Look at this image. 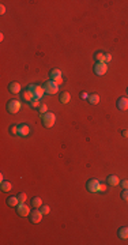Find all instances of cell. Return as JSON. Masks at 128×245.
Wrapping results in <instances>:
<instances>
[{
	"instance_id": "2",
	"label": "cell",
	"mask_w": 128,
	"mask_h": 245,
	"mask_svg": "<svg viewBox=\"0 0 128 245\" xmlns=\"http://www.w3.org/2000/svg\"><path fill=\"white\" fill-rule=\"evenodd\" d=\"M42 87L45 89V93L49 94V95H53V94L59 93V84H56L53 81H48L42 84Z\"/></svg>"
},
{
	"instance_id": "7",
	"label": "cell",
	"mask_w": 128,
	"mask_h": 245,
	"mask_svg": "<svg viewBox=\"0 0 128 245\" xmlns=\"http://www.w3.org/2000/svg\"><path fill=\"white\" fill-rule=\"evenodd\" d=\"M16 214L19 216H27L30 215V208L27 204L25 203H19L18 206H16Z\"/></svg>"
},
{
	"instance_id": "30",
	"label": "cell",
	"mask_w": 128,
	"mask_h": 245,
	"mask_svg": "<svg viewBox=\"0 0 128 245\" xmlns=\"http://www.w3.org/2000/svg\"><path fill=\"white\" fill-rule=\"evenodd\" d=\"M120 185H121L124 189H128V180H123L120 181Z\"/></svg>"
},
{
	"instance_id": "23",
	"label": "cell",
	"mask_w": 128,
	"mask_h": 245,
	"mask_svg": "<svg viewBox=\"0 0 128 245\" xmlns=\"http://www.w3.org/2000/svg\"><path fill=\"white\" fill-rule=\"evenodd\" d=\"M40 105H41V100H33L32 102H30V106L34 108V109H38Z\"/></svg>"
},
{
	"instance_id": "35",
	"label": "cell",
	"mask_w": 128,
	"mask_h": 245,
	"mask_svg": "<svg viewBox=\"0 0 128 245\" xmlns=\"http://www.w3.org/2000/svg\"><path fill=\"white\" fill-rule=\"evenodd\" d=\"M127 93H128V89H127Z\"/></svg>"
},
{
	"instance_id": "11",
	"label": "cell",
	"mask_w": 128,
	"mask_h": 245,
	"mask_svg": "<svg viewBox=\"0 0 128 245\" xmlns=\"http://www.w3.org/2000/svg\"><path fill=\"white\" fill-rule=\"evenodd\" d=\"M106 184H108L109 187H117L118 184H120V178L117 176H115V174H112V176H109L106 178Z\"/></svg>"
},
{
	"instance_id": "8",
	"label": "cell",
	"mask_w": 128,
	"mask_h": 245,
	"mask_svg": "<svg viewBox=\"0 0 128 245\" xmlns=\"http://www.w3.org/2000/svg\"><path fill=\"white\" fill-rule=\"evenodd\" d=\"M116 106H117L118 110H127L128 109V98H125V97L118 98L117 102H116Z\"/></svg>"
},
{
	"instance_id": "26",
	"label": "cell",
	"mask_w": 128,
	"mask_h": 245,
	"mask_svg": "<svg viewBox=\"0 0 128 245\" xmlns=\"http://www.w3.org/2000/svg\"><path fill=\"white\" fill-rule=\"evenodd\" d=\"M18 199H19L21 203H25L26 199H27V196H26L25 192H21V194H18Z\"/></svg>"
},
{
	"instance_id": "32",
	"label": "cell",
	"mask_w": 128,
	"mask_h": 245,
	"mask_svg": "<svg viewBox=\"0 0 128 245\" xmlns=\"http://www.w3.org/2000/svg\"><path fill=\"white\" fill-rule=\"evenodd\" d=\"M35 86H37V84H29V86H27V90L33 93V91L35 90Z\"/></svg>"
},
{
	"instance_id": "31",
	"label": "cell",
	"mask_w": 128,
	"mask_h": 245,
	"mask_svg": "<svg viewBox=\"0 0 128 245\" xmlns=\"http://www.w3.org/2000/svg\"><path fill=\"white\" fill-rule=\"evenodd\" d=\"M106 184H99V192H106Z\"/></svg>"
},
{
	"instance_id": "15",
	"label": "cell",
	"mask_w": 128,
	"mask_h": 245,
	"mask_svg": "<svg viewBox=\"0 0 128 245\" xmlns=\"http://www.w3.org/2000/svg\"><path fill=\"white\" fill-rule=\"evenodd\" d=\"M117 234H118V237H120L121 240H127L128 238V227H127V226L120 227V229H118V232H117Z\"/></svg>"
},
{
	"instance_id": "18",
	"label": "cell",
	"mask_w": 128,
	"mask_h": 245,
	"mask_svg": "<svg viewBox=\"0 0 128 245\" xmlns=\"http://www.w3.org/2000/svg\"><path fill=\"white\" fill-rule=\"evenodd\" d=\"M87 101H89L91 105H98V103H99V95H98V94H90L89 100H87Z\"/></svg>"
},
{
	"instance_id": "6",
	"label": "cell",
	"mask_w": 128,
	"mask_h": 245,
	"mask_svg": "<svg viewBox=\"0 0 128 245\" xmlns=\"http://www.w3.org/2000/svg\"><path fill=\"white\" fill-rule=\"evenodd\" d=\"M42 215L41 210H32L30 211V222L32 223H40L42 221Z\"/></svg>"
},
{
	"instance_id": "5",
	"label": "cell",
	"mask_w": 128,
	"mask_h": 245,
	"mask_svg": "<svg viewBox=\"0 0 128 245\" xmlns=\"http://www.w3.org/2000/svg\"><path fill=\"white\" fill-rule=\"evenodd\" d=\"M108 72V64L106 63H96L94 65V74L98 76H102Z\"/></svg>"
},
{
	"instance_id": "17",
	"label": "cell",
	"mask_w": 128,
	"mask_h": 245,
	"mask_svg": "<svg viewBox=\"0 0 128 245\" xmlns=\"http://www.w3.org/2000/svg\"><path fill=\"white\" fill-rule=\"evenodd\" d=\"M70 100H71V95H70V93H67V91H63V93L60 94V102L61 103H68L70 102Z\"/></svg>"
},
{
	"instance_id": "28",
	"label": "cell",
	"mask_w": 128,
	"mask_h": 245,
	"mask_svg": "<svg viewBox=\"0 0 128 245\" xmlns=\"http://www.w3.org/2000/svg\"><path fill=\"white\" fill-rule=\"evenodd\" d=\"M121 199H123V200H128V189H123V192H121Z\"/></svg>"
},
{
	"instance_id": "10",
	"label": "cell",
	"mask_w": 128,
	"mask_h": 245,
	"mask_svg": "<svg viewBox=\"0 0 128 245\" xmlns=\"http://www.w3.org/2000/svg\"><path fill=\"white\" fill-rule=\"evenodd\" d=\"M18 134L21 136H27L30 134V127L27 124H19L18 125Z\"/></svg>"
},
{
	"instance_id": "4",
	"label": "cell",
	"mask_w": 128,
	"mask_h": 245,
	"mask_svg": "<svg viewBox=\"0 0 128 245\" xmlns=\"http://www.w3.org/2000/svg\"><path fill=\"white\" fill-rule=\"evenodd\" d=\"M99 181L96 180V178H90L89 181H87L86 184V188L89 192H91V194H96V192H99Z\"/></svg>"
},
{
	"instance_id": "19",
	"label": "cell",
	"mask_w": 128,
	"mask_h": 245,
	"mask_svg": "<svg viewBox=\"0 0 128 245\" xmlns=\"http://www.w3.org/2000/svg\"><path fill=\"white\" fill-rule=\"evenodd\" d=\"M42 206V199L41 197H33L32 199V207L34 208H40Z\"/></svg>"
},
{
	"instance_id": "21",
	"label": "cell",
	"mask_w": 128,
	"mask_h": 245,
	"mask_svg": "<svg viewBox=\"0 0 128 245\" xmlns=\"http://www.w3.org/2000/svg\"><path fill=\"white\" fill-rule=\"evenodd\" d=\"M0 188H1V191H3V192H8V191L13 189V184L8 183V181H3V183H1V185H0Z\"/></svg>"
},
{
	"instance_id": "14",
	"label": "cell",
	"mask_w": 128,
	"mask_h": 245,
	"mask_svg": "<svg viewBox=\"0 0 128 245\" xmlns=\"http://www.w3.org/2000/svg\"><path fill=\"white\" fill-rule=\"evenodd\" d=\"M33 93H34L35 100H41L45 94H46V93H45V89L42 86H35V90L33 91Z\"/></svg>"
},
{
	"instance_id": "29",
	"label": "cell",
	"mask_w": 128,
	"mask_h": 245,
	"mask_svg": "<svg viewBox=\"0 0 128 245\" xmlns=\"http://www.w3.org/2000/svg\"><path fill=\"white\" fill-rule=\"evenodd\" d=\"M79 97L82 98V100H89V94H87L86 91H82V93L79 94Z\"/></svg>"
},
{
	"instance_id": "22",
	"label": "cell",
	"mask_w": 128,
	"mask_h": 245,
	"mask_svg": "<svg viewBox=\"0 0 128 245\" xmlns=\"http://www.w3.org/2000/svg\"><path fill=\"white\" fill-rule=\"evenodd\" d=\"M38 112H40V116H41V114H45V113L48 112V106H46V103H41V105H40Z\"/></svg>"
},
{
	"instance_id": "34",
	"label": "cell",
	"mask_w": 128,
	"mask_h": 245,
	"mask_svg": "<svg viewBox=\"0 0 128 245\" xmlns=\"http://www.w3.org/2000/svg\"><path fill=\"white\" fill-rule=\"evenodd\" d=\"M123 136H124V138H128V129H124V131H123Z\"/></svg>"
},
{
	"instance_id": "12",
	"label": "cell",
	"mask_w": 128,
	"mask_h": 245,
	"mask_svg": "<svg viewBox=\"0 0 128 245\" xmlns=\"http://www.w3.org/2000/svg\"><path fill=\"white\" fill-rule=\"evenodd\" d=\"M49 78H51V81L56 82V81H59L60 78H63V75H61V71L59 68H54V70H52V71L49 72Z\"/></svg>"
},
{
	"instance_id": "16",
	"label": "cell",
	"mask_w": 128,
	"mask_h": 245,
	"mask_svg": "<svg viewBox=\"0 0 128 245\" xmlns=\"http://www.w3.org/2000/svg\"><path fill=\"white\" fill-rule=\"evenodd\" d=\"M19 199H18V196H10L8 199H7V204L10 207H16L18 204H19Z\"/></svg>"
},
{
	"instance_id": "27",
	"label": "cell",
	"mask_w": 128,
	"mask_h": 245,
	"mask_svg": "<svg viewBox=\"0 0 128 245\" xmlns=\"http://www.w3.org/2000/svg\"><path fill=\"white\" fill-rule=\"evenodd\" d=\"M109 61H112V55H110V53H105V59H104V63H106V64H108Z\"/></svg>"
},
{
	"instance_id": "20",
	"label": "cell",
	"mask_w": 128,
	"mask_h": 245,
	"mask_svg": "<svg viewBox=\"0 0 128 245\" xmlns=\"http://www.w3.org/2000/svg\"><path fill=\"white\" fill-rule=\"evenodd\" d=\"M104 59H105V53L104 52H96L94 53V60L97 63H104Z\"/></svg>"
},
{
	"instance_id": "24",
	"label": "cell",
	"mask_w": 128,
	"mask_h": 245,
	"mask_svg": "<svg viewBox=\"0 0 128 245\" xmlns=\"http://www.w3.org/2000/svg\"><path fill=\"white\" fill-rule=\"evenodd\" d=\"M40 210H41V213L44 214V215L51 213V208H49V206H46V204H42V206L40 207Z\"/></svg>"
},
{
	"instance_id": "3",
	"label": "cell",
	"mask_w": 128,
	"mask_h": 245,
	"mask_svg": "<svg viewBox=\"0 0 128 245\" xmlns=\"http://www.w3.org/2000/svg\"><path fill=\"white\" fill-rule=\"evenodd\" d=\"M7 112L8 113H18L19 112V109L22 108V103H21L19 100H10L8 102H7Z\"/></svg>"
},
{
	"instance_id": "33",
	"label": "cell",
	"mask_w": 128,
	"mask_h": 245,
	"mask_svg": "<svg viewBox=\"0 0 128 245\" xmlns=\"http://www.w3.org/2000/svg\"><path fill=\"white\" fill-rule=\"evenodd\" d=\"M4 12H6V7H4L3 4H1V6H0V14H1V15H3Z\"/></svg>"
},
{
	"instance_id": "9",
	"label": "cell",
	"mask_w": 128,
	"mask_h": 245,
	"mask_svg": "<svg viewBox=\"0 0 128 245\" xmlns=\"http://www.w3.org/2000/svg\"><path fill=\"white\" fill-rule=\"evenodd\" d=\"M21 97H22L23 101H27V102H32L33 100H35L34 97V93H32V91L29 90H22V93H21Z\"/></svg>"
},
{
	"instance_id": "1",
	"label": "cell",
	"mask_w": 128,
	"mask_h": 245,
	"mask_svg": "<svg viewBox=\"0 0 128 245\" xmlns=\"http://www.w3.org/2000/svg\"><path fill=\"white\" fill-rule=\"evenodd\" d=\"M41 120L42 124H44L46 128H52L56 122V114L52 112H46L45 114H41Z\"/></svg>"
},
{
	"instance_id": "13",
	"label": "cell",
	"mask_w": 128,
	"mask_h": 245,
	"mask_svg": "<svg viewBox=\"0 0 128 245\" xmlns=\"http://www.w3.org/2000/svg\"><path fill=\"white\" fill-rule=\"evenodd\" d=\"M8 90L13 94H18V93H22V87H21V84L18 83V82H13V83H10V86H8Z\"/></svg>"
},
{
	"instance_id": "25",
	"label": "cell",
	"mask_w": 128,
	"mask_h": 245,
	"mask_svg": "<svg viewBox=\"0 0 128 245\" xmlns=\"http://www.w3.org/2000/svg\"><path fill=\"white\" fill-rule=\"evenodd\" d=\"M10 134H11L13 136L19 135V134H18V125H13V127H10Z\"/></svg>"
}]
</instances>
